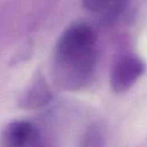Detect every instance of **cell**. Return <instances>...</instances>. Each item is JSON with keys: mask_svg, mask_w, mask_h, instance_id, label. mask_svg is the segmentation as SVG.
<instances>
[{"mask_svg": "<svg viewBox=\"0 0 147 147\" xmlns=\"http://www.w3.org/2000/svg\"><path fill=\"white\" fill-rule=\"evenodd\" d=\"M98 62L94 30L83 22L69 25L59 37L52 61L54 85L75 92L92 80Z\"/></svg>", "mask_w": 147, "mask_h": 147, "instance_id": "1", "label": "cell"}, {"mask_svg": "<svg viewBox=\"0 0 147 147\" xmlns=\"http://www.w3.org/2000/svg\"><path fill=\"white\" fill-rule=\"evenodd\" d=\"M145 62L138 55L124 52L117 55L110 69V87L114 93L129 91L145 72Z\"/></svg>", "mask_w": 147, "mask_h": 147, "instance_id": "2", "label": "cell"}, {"mask_svg": "<svg viewBox=\"0 0 147 147\" xmlns=\"http://www.w3.org/2000/svg\"><path fill=\"white\" fill-rule=\"evenodd\" d=\"M52 100V92L41 72L33 75L31 82L22 91L17 105L25 110H36L47 106Z\"/></svg>", "mask_w": 147, "mask_h": 147, "instance_id": "3", "label": "cell"}, {"mask_svg": "<svg viewBox=\"0 0 147 147\" xmlns=\"http://www.w3.org/2000/svg\"><path fill=\"white\" fill-rule=\"evenodd\" d=\"M39 139L38 129L33 123L24 119H17L8 123L1 133V140L5 146L23 147L36 145Z\"/></svg>", "mask_w": 147, "mask_h": 147, "instance_id": "4", "label": "cell"}, {"mask_svg": "<svg viewBox=\"0 0 147 147\" xmlns=\"http://www.w3.org/2000/svg\"><path fill=\"white\" fill-rule=\"evenodd\" d=\"M122 0H82L84 9L91 13H106L114 9Z\"/></svg>", "mask_w": 147, "mask_h": 147, "instance_id": "5", "label": "cell"}, {"mask_svg": "<svg viewBox=\"0 0 147 147\" xmlns=\"http://www.w3.org/2000/svg\"><path fill=\"white\" fill-rule=\"evenodd\" d=\"M84 146H102L105 145L103 141V133L99 126H93L91 127L84 137Z\"/></svg>", "mask_w": 147, "mask_h": 147, "instance_id": "6", "label": "cell"}]
</instances>
